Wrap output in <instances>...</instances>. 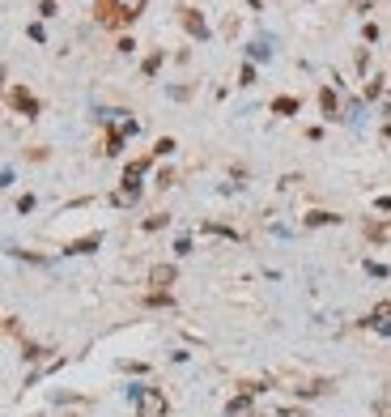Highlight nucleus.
Wrapping results in <instances>:
<instances>
[{
  "label": "nucleus",
  "mask_w": 391,
  "mask_h": 417,
  "mask_svg": "<svg viewBox=\"0 0 391 417\" xmlns=\"http://www.w3.org/2000/svg\"><path fill=\"white\" fill-rule=\"evenodd\" d=\"M226 413H230V417H251V396L243 392L239 400H230V409H226Z\"/></svg>",
  "instance_id": "obj_7"
},
{
  "label": "nucleus",
  "mask_w": 391,
  "mask_h": 417,
  "mask_svg": "<svg viewBox=\"0 0 391 417\" xmlns=\"http://www.w3.org/2000/svg\"><path fill=\"white\" fill-rule=\"evenodd\" d=\"M132 396H136V413L141 417H166V409H171L157 388H132Z\"/></svg>",
  "instance_id": "obj_2"
},
{
  "label": "nucleus",
  "mask_w": 391,
  "mask_h": 417,
  "mask_svg": "<svg viewBox=\"0 0 391 417\" xmlns=\"http://www.w3.org/2000/svg\"><path fill=\"white\" fill-rule=\"evenodd\" d=\"M9 98H13V107H22L26 115H38V102H34V98H30L22 85H17V90H9Z\"/></svg>",
  "instance_id": "obj_5"
},
{
  "label": "nucleus",
  "mask_w": 391,
  "mask_h": 417,
  "mask_svg": "<svg viewBox=\"0 0 391 417\" xmlns=\"http://www.w3.org/2000/svg\"><path fill=\"white\" fill-rule=\"evenodd\" d=\"M370 328H378L383 337H391V302H378L374 316H370Z\"/></svg>",
  "instance_id": "obj_3"
},
{
  "label": "nucleus",
  "mask_w": 391,
  "mask_h": 417,
  "mask_svg": "<svg viewBox=\"0 0 391 417\" xmlns=\"http://www.w3.org/2000/svg\"><path fill=\"white\" fill-rule=\"evenodd\" d=\"M370 239H391V226H370Z\"/></svg>",
  "instance_id": "obj_15"
},
{
  "label": "nucleus",
  "mask_w": 391,
  "mask_h": 417,
  "mask_svg": "<svg viewBox=\"0 0 391 417\" xmlns=\"http://www.w3.org/2000/svg\"><path fill=\"white\" fill-rule=\"evenodd\" d=\"M332 222H341L336 213H319V208H315V213H306V226H332Z\"/></svg>",
  "instance_id": "obj_10"
},
{
  "label": "nucleus",
  "mask_w": 391,
  "mask_h": 417,
  "mask_svg": "<svg viewBox=\"0 0 391 417\" xmlns=\"http://www.w3.org/2000/svg\"><path fill=\"white\" fill-rule=\"evenodd\" d=\"M272 111H276V115H294V111H298V98H276Z\"/></svg>",
  "instance_id": "obj_9"
},
{
  "label": "nucleus",
  "mask_w": 391,
  "mask_h": 417,
  "mask_svg": "<svg viewBox=\"0 0 391 417\" xmlns=\"http://www.w3.org/2000/svg\"><path fill=\"white\" fill-rule=\"evenodd\" d=\"M323 111L336 115V94H332V90H323Z\"/></svg>",
  "instance_id": "obj_11"
},
{
  "label": "nucleus",
  "mask_w": 391,
  "mask_h": 417,
  "mask_svg": "<svg viewBox=\"0 0 391 417\" xmlns=\"http://www.w3.org/2000/svg\"><path fill=\"white\" fill-rule=\"evenodd\" d=\"M183 30H187L192 38H204V34H208V26H204V17H200L196 9H183Z\"/></svg>",
  "instance_id": "obj_4"
},
{
  "label": "nucleus",
  "mask_w": 391,
  "mask_h": 417,
  "mask_svg": "<svg viewBox=\"0 0 391 417\" xmlns=\"http://www.w3.org/2000/svg\"><path fill=\"white\" fill-rule=\"evenodd\" d=\"M251 81H255V69H251V64H247V69H243V73H239V85H251Z\"/></svg>",
  "instance_id": "obj_14"
},
{
  "label": "nucleus",
  "mask_w": 391,
  "mask_h": 417,
  "mask_svg": "<svg viewBox=\"0 0 391 417\" xmlns=\"http://www.w3.org/2000/svg\"><path fill=\"white\" fill-rule=\"evenodd\" d=\"M171 149H175V141H171V136H162V141H157V149H153V153H157V158H166V153H171Z\"/></svg>",
  "instance_id": "obj_13"
},
{
  "label": "nucleus",
  "mask_w": 391,
  "mask_h": 417,
  "mask_svg": "<svg viewBox=\"0 0 391 417\" xmlns=\"http://www.w3.org/2000/svg\"><path fill=\"white\" fill-rule=\"evenodd\" d=\"M149 281H153V285H171V281H175V269H171V264H157V269L149 273Z\"/></svg>",
  "instance_id": "obj_8"
},
{
  "label": "nucleus",
  "mask_w": 391,
  "mask_h": 417,
  "mask_svg": "<svg viewBox=\"0 0 391 417\" xmlns=\"http://www.w3.org/2000/svg\"><path fill=\"white\" fill-rule=\"evenodd\" d=\"M145 13V0H98V17L106 26H128Z\"/></svg>",
  "instance_id": "obj_1"
},
{
  "label": "nucleus",
  "mask_w": 391,
  "mask_h": 417,
  "mask_svg": "<svg viewBox=\"0 0 391 417\" xmlns=\"http://www.w3.org/2000/svg\"><path fill=\"white\" fill-rule=\"evenodd\" d=\"M102 239L98 234H90V239H77V243H69V255H85V251H94Z\"/></svg>",
  "instance_id": "obj_6"
},
{
  "label": "nucleus",
  "mask_w": 391,
  "mask_h": 417,
  "mask_svg": "<svg viewBox=\"0 0 391 417\" xmlns=\"http://www.w3.org/2000/svg\"><path fill=\"white\" fill-rule=\"evenodd\" d=\"M157 69H162V51H153V56L145 60V77H149V73H157Z\"/></svg>",
  "instance_id": "obj_12"
},
{
  "label": "nucleus",
  "mask_w": 391,
  "mask_h": 417,
  "mask_svg": "<svg viewBox=\"0 0 391 417\" xmlns=\"http://www.w3.org/2000/svg\"><path fill=\"white\" fill-rule=\"evenodd\" d=\"M281 417H311V413H281Z\"/></svg>",
  "instance_id": "obj_16"
}]
</instances>
